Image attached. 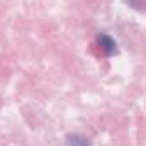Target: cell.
Wrapping results in <instances>:
<instances>
[{
	"instance_id": "1",
	"label": "cell",
	"mask_w": 146,
	"mask_h": 146,
	"mask_svg": "<svg viewBox=\"0 0 146 146\" xmlns=\"http://www.w3.org/2000/svg\"><path fill=\"white\" fill-rule=\"evenodd\" d=\"M100 42L104 44V48H106V49H109V53H112V51L115 49V42H114V41H110L107 36H100Z\"/></svg>"
},
{
	"instance_id": "2",
	"label": "cell",
	"mask_w": 146,
	"mask_h": 146,
	"mask_svg": "<svg viewBox=\"0 0 146 146\" xmlns=\"http://www.w3.org/2000/svg\"><path fill=\"white\" fill-rule=\"evenodd\" d=\"M72 146H90L88 143H87V139H80V138H73L72 139Z\"/></svg>"
}]
</instances>
